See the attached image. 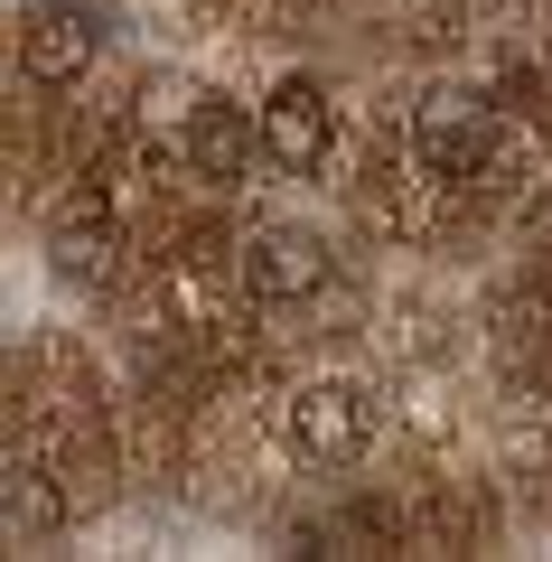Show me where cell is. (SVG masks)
Returning <instances> with one entry per match:
<instances>
[{"mask_svg":"<svg viewBox=\"0 0 552 562\" xmlns=\"http://www.w3.org/2000/svg\"><path fill=\"white\" fill-rule=\"evenodd\" d=\"M318 281H328V244L309 235V225H262L254 244H244V291L254 301H309Z\"/></svg>","mask_w":552,"mask_h":562,"instance_id":"2","label":"cell"},{"mask_svg":"<svg viewBox=\"0 0 552 562\" xmlns=\"http://www.w3.org/2000/svg\"><path fill=\"white\" fill-rule=\"evenodd\" d=\"M328 150H337V103L318 94L309 76H281L272 94H262V160L291 169V179H309Z\"/></svg>","mask_w":552,"mask_h":562,"instance_id":"1","label":"cell"},{"mask_svg":"<svg viewBox=\"0 0 552 562\" xmlns=\"http://www.w3.org/2000/svg\"><path fill=\"white\" fill-rule=\"evenodd\" d=\"M254 150H262V113H244V103H225V94H206L198 113H188V160H198V179L235 188L244 169H254Z\"/></svg>","mask_w":552,"mask_h":562,"instance_id":"4","label":"cell"},{"mask_svg":"<svg viewBox=\"0 0 552 562\" xmlns=\"http://www.w3.org/2000/svg\"><path fill=\"white\" fill-rule=\"evenodd\" d=\"M421 160L440 169V179H477L487 169V113L477 103H421Z\"/></svg>","mask_w":552,"mask_h":562,"instance_id":"5","label":"cell"},{"mask_svg":"<svg viewBox=\"0 0 552 562\" xmlns=\"http://www.w3.org/2000/svg\"><path fill=\"white\" fill-rule=\"evenodd\" d=\"M85 66H94V20H85V10H38V20H29V76L76 85Z\"/></svg>","mask_w":552,"mask_h":562,"instance_id":"6","label":"cell"},{"mask_svg":"<svg viewBox=\"0 0 552 562\" xmlns=\"http://www.w3.org/2000/svg\"><path fill=\"white\" fill-rule=\"evenodd\" d=\"M365 431H375V403L356 394V384H309V394H291V450L300 460H356Z\"/></svg>","mask_w":552,"mask_h":562,"instance_id":"3","label":"cell"}]
</instances>
